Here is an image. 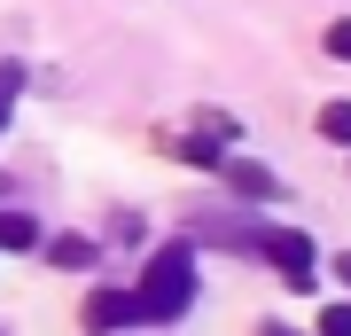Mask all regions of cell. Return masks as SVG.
<instances>
[{"instance_id": "cell-9", "label": "cell", "mask_w": 351, "mask_h": 336, "mask_svg": "<svg viewBox=\"0 0 351 336\" xmlns=\"http://www.w3.org/2000/svg\"><path fill=\"white\" fill-rule=\"evenodd\" d=\"M320 336H351V305H328L320 313Z\"/></svg>"}, {"instance_id": "cell-1", "label": "cell", "mask_w": 351, "mask_h": 336, "mask_svg": "<svg viewBox=\"0 0 351 336\" xmlns=\"http://www.w3.org/2000/svg\"><path fill=\"white\" fill-rule=\"evenodd\" d=\"M133 298H141V321H180V313L195 305V250L188 243H164Z\"/></svg>"}, {"instance_id": "cell-7", "label": "cell", "mask_w": 351, "mask_h": 336, "mask_svg": "<svg viewBox=\"0 0 351 336\" xmlns=\"http://www.w3.org/2000/svg\"><path fill=\"white\" fill-rule=\"evenodd\" d=\"M320 133L328 141H351V102H328V110H320Z\"/></svg>"}, {"instance_id": "cell-12", "label": "cell", "mask_w": 351, "mask_h": 336, "mask_svg": "<svg viewBox=\"0 0 351 336\" xmlns=\"http://www.w3.org/2000/svg\"><path fill=\"white\" fill-rule=\"evenodd\" d=\"M265 336H289V328H265Z\"/></svg>"}, {"instance_id": "cell-11", "label": "cell", "mask_w": 351, "mask_h": 336, "mask_svg": "<svg viewBox=\"0 0 351 336\" xmlns=\"http://www.w3.org/2000/svg\"><path fill=\"white\" fill-rule=\"evenodd\" d=\"M336 274H343V289H351V250H343V258H336Z\"/></svg>"}, {"instance_id": "cell-3", "label": "cell", "mask_w": 351, "mask_h": 336, "mask_svg": "<svg viewBox=\"0 0 351 336\" xmlns=\"http://www.w3.org/2000/svg\"><path fill=\"white\" fill-rule=\"evenodd\" d=\"M125 321H141L133 289H94V298H86V328H125Z\"/></svg>"}, {"instance_id": "cell-8", "label": "cell", "mask_w": 351, "mask_h": 336, "mask_svg": "<svg viewBox=\"0 0 351 336\" xmlns=\"http://www.w3.org/2000/svg\"><path fill=\"white\" fill-rule=\"evenodd\" d=\"M16 94H24V71L8 63V71H0V133H8V110H16Z\"/></svg>"}, {"instance_id": "cell-2", "label": "cell", "mask_w": 351, "mask_h": 336, "mask_svg": "<svg viewBox=\"0 0 351 336\" xmlns=\"http://www.w3.org/2000/svg\"><path fill=\"white\" fill-rule=\"evenodd\" d=\"M265 258L281 266L289 289H313V243H304L297 227H274V235H265Z\"/></svg>"}, {"instance_id": "cell-5", "label": "cell", "mask_w": 351, "mask_h": 336, "mask_svg": "<svg viewBox=\"0 0 351 336\" xmlns=\"http://www.w3.org/2000/svg\"><path fill=\"white\" fill-rule=\"evenodd\" d=\"M0 250H39V219L32 212H0Z\"/></svg>"}, {"instance_id": "cell-4", "label": "cell", "mask_w": 351, "mask_h": 336, "mask_svg": "<svg viewBox=\"0 0 351 336\" xmlns=\"http://www.w3.org/2000/svg\"><path fill=\"white\" fill-rule=\"evenodd\" d=\"M219 172H226V180H234V188H242V196H274V172H265V164H250V157H226V164H219Z\"/></svg>"}, {"instance_id": "cell-6", "label": "cell", "mask_w": 351, "mask_h": 336, "mask_svg": "<svg viewBox=\"0 0 351 336\" xmlns=\"http://www.w3.org/2000/svg\"><path fill=\"white\" fill-rule=\"evenodd\" d=\"M47 258H55V266H86L94 243H86V235H63V243H47Z\"/></svg>"}, {"instance_id": "cell-10", "label": "cell", "mask_w": 351, "mask_h": 336, "mask_svg": "<svg viewBox=\"0 0 351 336\" xmlns=\"http://www.w3.org/2000/svg\"><path fill=\"white\" fill-rule=\"evenodd\" d=\"M328 55H343V63H351V24H328Z\"/></svg>"}]
</instances>
